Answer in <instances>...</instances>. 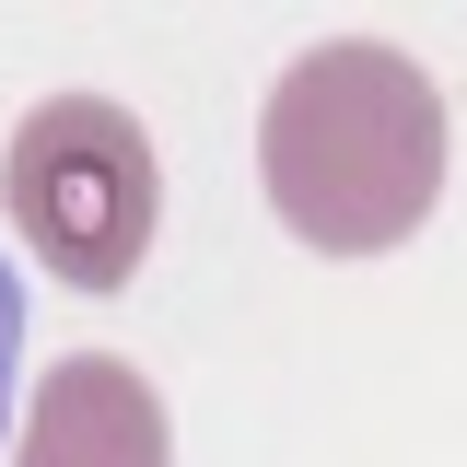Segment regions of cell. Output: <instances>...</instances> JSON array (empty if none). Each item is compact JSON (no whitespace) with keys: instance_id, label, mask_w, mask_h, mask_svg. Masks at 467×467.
<instances>
[{"instance_id":"cell-1","label":"cell","mask_w":467,"mask_h":467,"mask_svg":"<svg viewBox=\"0 0 467 467\" xmlns=\"http://www.w3.org/2000/svg\"><path fill=\"white\" fill-rule=\"evenodd\" d=\"M257 187L292 245L386 257L444 199V94L386 36H327L257 106Z\"/></svg>"},{"instance_id":"cell-2","label":"cell","mask_w":467,"mask_h":467,"mask_svg":"<svg viewBox=\"0 0 467 467\" xmlns=\"http://www.w3.org/2000/svg\"><path fill=\"white\" fill-rule=\"evenodd\" d=\"M0 211L47 257L58 292H129L164 234V164L152 129L117 94H47L0 140Z\"/></svg>"},{"instance_id":"cell-3","label":"cell","mask_w":467,"mask_h":467,"mask_svg":"<svg viewBox=\"0 0 467 467\" xmlns=\"http://www.w3.org/2000/svg\"><path fill=\"white\" fill-rule=\"evenodd\" d=\"M12 467H175V420L152 374H129L117 350H70L12 432Z\"/></svg>"},{"instance_id":"cell-4","label":"cell","mask_w":467,"mask_h":467,"mask_svg":"<svg viewBox=\"0 0 467 467\" xmlns=\"http://www.w3.org/2000/svg\"><path fill=\"white\" fill-rule=\"evenodd\" d=\"M12 398H24V281H12V257H0V432H24Z\"/></svg>"}]
</instances>
